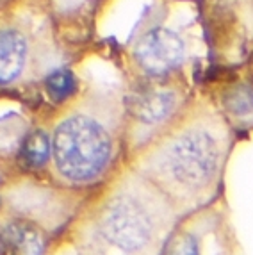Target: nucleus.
Masks as SVG:
<instances>
[{
	"label": "nucleus",
	"mask_w": 253,
	"mask_h": 255,
	"mask_svg": "<svg viewBox=\"0 0 253 255\" xmlns=\"http://www.w3.org/2000/svg\"><path fill=\"white\" fill-rule=\"evenodd\" d=\"M180 218L155 186L126 166L89 195L77 216V254L160 255Z\"/></svg>",
	"instance_id": "obj_1"
},
{
	"label": "nucleus",
	"mask_w": 253,
	"mask_h": 255,
	"mask_svg": "<svg viewBox=\"0 0 253 255\" xmlns=\"http://www.w3.org/2000/svg\"><path fill=\"white\" fill-rule=\"evenodd\" d=\"M227 159L223 136L205 122H196L143 150L130 168L186 216L221 198Z\"/></svg>",
	"instance_id": "obj_2"
},
{
	"label": "nucleus",
	"mask_w": 253,
	"mask_h": 255,
	"mask_svg": "<svg viewBox=\"0 0 253 255\" xmlns=\"http://www.w3.org/2000/svg\"><path fill=\"white\" fill-rule=\"evenodd\" d=\"M54 180L77 191H95L116 171V139L106 124L86 113L63 118L52 132Z\"/></svg>",
	"instance_id": "obj_3"
},
{
	"label": "nucleus",
	"mask_w": 253,
	"mask_h": 255,
	"mask_svg": "<svg viewBox=\"0 0 253 255\" xmlns=\"http://www.w3.org/2000/svg\"><path fill=\"white\" fill-rule=\"evenodd\" d=\"M91 193L70 189L55 180L21 177L9 182L0 200L7 207V216L29 221L52 238L77 220Z\"/></svg>",
	"instance_id": "obj_4"
},
{
	"label": "nucleus",
	"mask_w": 253,
	"mask_h": 255,
	"mask_svg": "<svg viewBox=\"0 0 253 255\" xmlns=\"http://www.w3.org/2000/svg\"><path fill=\"white\" fill-rule=\"evenodd\" d=\"M221 200L182 216L160 255H232L234 232Z\"/></svg>",
	"instance_id": "obj_5"
},
{
	"label": "nucleus",
	"mask_w": 253,
	"mask_h": 255,
	"mask_svg": "<svg viewBox=\"0 0 253 255\" xmlns=\"http://www.w3.org/2000/svg\"><path fill=\"white\" fill-rule=\"evenodd\" d=\"M184 41L169 29H152L137 41L134 57L143 72L159 77L175 70L184 61Z\"/></svg>",
	"instance_id": "obj_6"
},
{
	"label": "nucleus",
	"mask_w": 253,
	"mask_h": 255,
	"mask_svg": "<svg viewBox=\"0 0 253 255\" xmlns=\"http://www.w3.org/2000/svg\"><path fill=\"white\" fill-rule=\"evenodd\" d=\"M177 95L157 86H139L125 97L126 113L143 125L162 124L173 115Z\"/></svg>",
	"instance_id": "obj_7"
},
{
	"label": "nucleus",
	"mask_w": 253,
	"mask_h": 255,
	"mask_svg": "<svg viewBox=\"0 0 253 255\" xmlns=\"http://www.w3.org/2000/svg\"><path fill=\"white\" fill-rule=\"evenodd\" d=\"M50 239L39 227L7 216L0 225V255H47Z\"/></svg>",
	"instance_id": "obj_8"
},
{
	"label": "nucleus",
	"mask_w": 253,
	"mask_h": 255,
	"mask_svg": "<svg viewBox=\"0 0 253 255\" xmlns=\"http://www.w3.org/2000/svg\"><path fill=\"white\" fill-rule=\"evenodd\" d=\"M16 168L23 177H34L43 171L52 161V139L41 128L25 134L14 155Z\"/></svg>",
	"instance_id": "obj_9"
},
{
	"label": "nucleus",
	"mask_w": 253,
	"mask_h": 255,
	"mask_svg": "<svg viewBox=\"0 0 253 255\" xmlns=\"http://www.w3.org/2000/svg\"><path fill=\"white\" fill-rule=\"evenodd\" d=\"M27 61L25 38L13 29H0V84L14 81Z\"/></svg>",
	"instance_id": "obj_10"
},
{
	"label": "nucleus",
	"mask_w": 253,
	"mask_h": 255,
	"mask_svg": "<svg viewBox=\"0 0 253 255\" xmlns=\"http://www.w3.org/2000/svg\"><path fill=\"white\" fill-rule=\"evenodd\" d=\"M221 106L234 118H248L253 115V84L236 82L228 86L221 97Z\"/></svg>",
	"instance_id": "obj_11"
},
{
	"label": "nucleus",
	"mask_w": 253,
	"mask_h": 255,
	"mask_svg": "<svg viewBox=\"0 0 253 255\" xmlns=\"http://www.w3.org/2000/svg\"><path fill=\"white\" fill-rule=\"evenodd\" d=\"M45 90L54 102H64L77 91V79L70 70H57L47 77Z\"/></svg>",
	"instance_id": "obj_12"
}]
</instances>
